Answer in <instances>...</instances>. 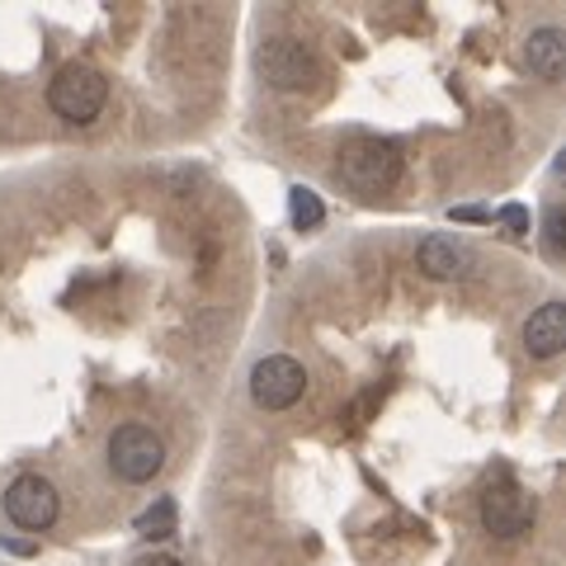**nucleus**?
Masks as SVG:
<instances>
[{
    "label": "nucleus",
    "instance_id": "obj_1",
    "mask_svg": "<svg viewBox=\"0 0 566 566\" xmlns=\"http://www.w3.org/2000/svg\"><path fill=\"white\" fill-rule=\"evenodd\" d=\"M335 170H340V180L364 193V199H374V193H387L401 185V151L392 147V142L382 137H354L349 147H340V161H335Z\"/></svg>",
    "mask_w": 566,
    "mask_h": 566
},
{
    "label": "nucleus",
    "instance_id": "obj_2",
    "mask_svg": "<svg viewBox=\"0 0 566 566\" xmlns=\"http://www.w3.org/2000/svg\"><path fill=\"white\" fill-rule=\"evenodd\" d=\"M48 104H52V114L66 123H95L104 114V104H109V81H104V71H95V66L71 62L52 76Z\"/></svg>",
    "mask_w": 566,
    "mask_h": 566
},
{
    "label": "nucleus",
    "instance_id": "obj_3",
    "mask_svg": "<svg viewBox=\"0 0 566 566\" xmlns=\"http://www.w3.org/2000/svg\"><path fill=\"white\" fill-rule=\"evenodd\" d=\"M109 468L118 482H151L156 472L166 468V444L161 434L147 430V424H118L114 439H109Z\"/></svg>",
    "mask_w": 566,
    "mask_h": 566
},
{
    "label": "nucleus",
    "instance_id": "obj_4",
    "mask_svg": "<svg viewBox=\"0 0 566 566\" xmlns=\"http://www.w3.org/2000/svg\"><path fill=\"white\" fill-rule=\"evenodd\" d=\"M534 515H538V501L520 482H510V476H495V482L482 491V528L491 538L528 534V528H534Z\"/></svg>",
    "mask_w": 566,
    "mask_h": 566
},
{
    "label": "nucleus",
    "instance_id": "obj_5",
    "mask_svg": "<svg viewBox=\"0 0 566 566\" xmlns=\"http://www.w3.org/2000/svg\"><path fill=\"white\" fill-rule=\"evenodd\" d=\"M260 76L274 85V91H303V85L316 81V52L303 43V39H293V33H274V39H264L260 48Z\"/></svg>",
    "mask_w": 566,
    "mask_h": 566
},
{
    "label": "nucleus",
    "instance_id": "obj_6",
    "mask_svg": "<svg viewBox=\"0 0 566 566\" xmlns=\"http://www.w3.org/2000/svg\"><path fill=\"white\" fill-rule=\"evenodd\" d=\"M307 392V368L293 359V354H264L251 368V397L264 411H289Z\"/></svg>",
    "mask_w": 566,
    "mask_h": 566
},
{
    "label": "nucleus",
    "instance_id": "obj_7",
    "mask_svg": "<svg viewBox=\"0 0 566 566\" xmlns=\"http://www.w3.org/2000/svg\"><path fill=\"white\" fill-rule=\"evenodd\" d=\"M6 515H10V524L29 528V534H43V528H52L62 515V495L48 476L24 472L6 486Z\"/></svg>",
    "mask_w": 566,
    "mask_h": 566
},
{
    "label": "nucleus",
    "instance_id": "obj_8",
    "mask_svg": "<svg viewBox=\"0 0 566 566\" xmlns=\"http://www.w3.org/2000/svg\"><path fill=\"white\" fill-rule=\"evenodd\" d=\"M416 264L430 279H463L476 264V255H472V245L458 237H424L416 251Z\"/></svg>",
    "mask_w": 566,
    "mask_h": 566
},
{
    "label": "nucleus",
    "instance_id": "obj_9",
    "mask_svg": "<svg viewBox=\"0 0 566 566\" xmlns=\"http://www.w3.org/2000/svg\"><path fill=\"white\" fill-rule=\"evenodd\" d=\"M524 66H528V76L557 85L562 71H566V33H562L557 24L534 29V33L524 39Z\"/></svg>",
    "mask_w": 566,
    "mask_h": 566
},
{
    "label": "nucleus",
    "instance_id": "obj_10",
    "mask_svg": "<svg viewBox=\"0 0 566 566\" xmlns=\"http://www.w3.org/2000/svg\"><path fill=\"white\" fill-rule=\"evenodd\" d=\"M524 349L534 359H557L566 349V307L562 303H543L534 316L524 322Z\"/></svg>",
    "mask_w": 566,
    "mask_h": 566
},
{
    "label": "nucleus",
    "instance_id": "obj_11",
    "mask_svg": "<svg viewBox=\"0 0 566 566\" xmlns=\"http://www.w3.org/2000/svg\"><path fill=\"white\" fill-rule=\"evenodd\" d=\"M289 218H293L297 232H316V227L326 222V203L316 199L307 185H297V189H289Z\"/></svg>",
    "mask_w": 566,
    "mask_h": 566
},
{
    "label": "nucleus",
    "instance_id": "obj_12",
    "mask_svg": "<svg viewBox=\"0 0 566 566\" xmlns=\"http://www.w3.org/2000/svg\"><path fill=\"white\" fill-rule=\"evenodd\" d=\"M137 534L142 538H170L175 534V501H156L151 510L137 515Z\"/></svg>",
    "mask_w": 566,
    "mask_h": 566
},
{
    "label": "nucleus",
    "instance_id": "obj_13",
    "mask_svg": "<svg viewBox=\"0 0 566 566\" xmlns=\"http://www.w3.org/2000/svg\"><path fill=\"white\" fill-rule=\"evenodd\" d=\"M543 251H547V260H562V251H566V212H562V203L543 208Z\"/></svg>",
    "mask_w": 566,
    "mask_h": 566
},
{
    "label": "nucleus",
    "instance_id": "obj_14",
    "mask_svg": "<svg viewBox=\"0 0 566 566\" xmlns=\"http://www.w3.org/2000/svg\"><path fill=\"white\" fill-rule=\"evenodd\" d=\"M495 222L510 227V237H524V232H528V208H520V203H505L501 212H495Z\"/></svg>",
    "mask_w": 566,
    "mask_h": 566
},
{
    "label": "nucleus",
    "instance_id": "obj_15",
    "mask_svg": "<svg viewBox=\"0 0 566 566\" xmlns=\"http://www.w3.org/2000/svg\"><path fill=\"white\" fill-rule=\"evenodd\" d=\"M453 218H463V222H476V218H486L482 208H453Z\"/></svg>",
    "mask_w": 566,
    "mask_h": 566
}]
</instances>
